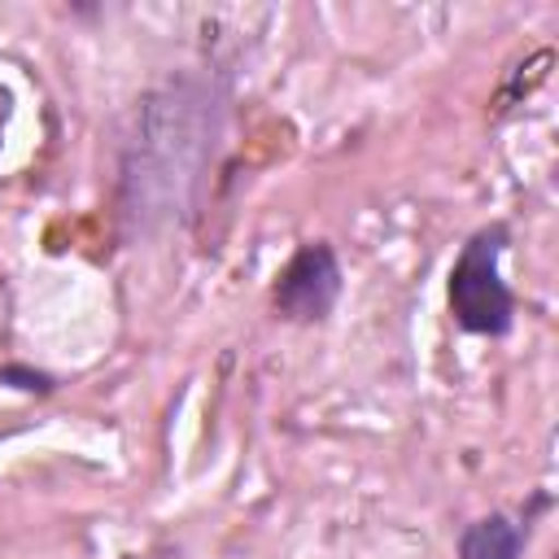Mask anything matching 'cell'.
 I'll use <instances>...</instances> for the list:
<instances>
[{"instance_id":"2","label":"cell","mask_w":559,"mask_h":559,"mask_svg":"<svg viewBox=\"0 0 559 559\" xmlns=\"http://www.w3.org/2000/svg\"><path fill=\"white\" fill-rule=\"evenodd\" d=\"M511 245V227L502 218L480 223L454 253L450 280H445V306L459 332L467 336H511L515 328V288L502 280V258Z\"/></svg>"},{"instance_id":"3","label":"cell","mask_w":559,"mask_h":559,"mask_svg":"<svg viewBox=\"0 0 559 559\" xmlns=\"http://www.w3.org/2000/svg\"><path fill=\"white\" fill-rule=\"evenodd\" d=\"M345 293V266L332 240H301L271 280V310L284 323H323Z\"/></svg>"},{"instance_id":"4","label":"cell","mask_w":559,"mask_h":559,"mask_svg":"<svg viewBox=\"0 0 559 559\" xmlns=\"http://www.w3.org/2000/svg\"><path fill=\"white\" fill-rule=\"evenodd\" d=\"M528 524L533 515L520 511H489L463 524L459 542H454V559H524L528 546Z\"/></svg>"},{"instance_id":"1","label":"cell","mask_w":559,"mask_h":559,"mask_svg":"<svg viewBox=\"0 0 559 559\" xmlns=\"http://www.w3.org/2000/svg\"><path fill=\"white\" fill-rule=\"evenodd\" d=\"M227 118V92L214 74H170L144 100H135L131 131L118 157L122 214L140 227L183 223L197 205L205 170L218 157Z\"/></svg>"},{"instance_id":"5","label":"cell","mask_w":559,"mask_h":559,"mask_svg":"<svg viewBox=\"0 0 559 559\" xmlns=\"http://www.w3.org/2000/svg\"><path fill=\"white\" fill-rule=\"evenodd\" d=\"M0 384L26 389V393H52V389H57V380H52V376H44V371H31V367H17V362L0 367Z\"/></svg>"}]
</instances>
